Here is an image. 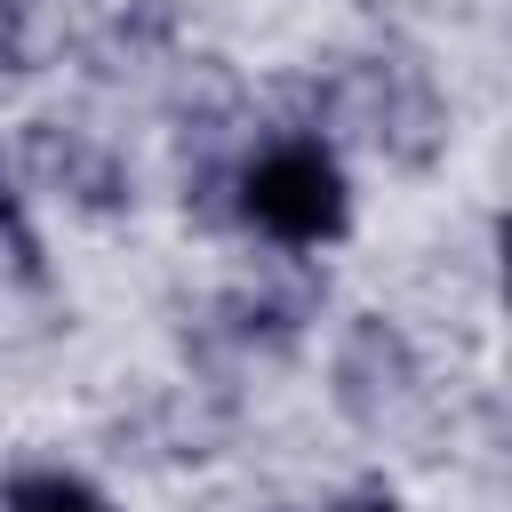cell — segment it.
<instances>
[{"label": "cell", "mask_w": 512, "mask_h": 512, "mask_svg": "<svg viewBox=\"0 0 512 512\" xmlns=\"http://www.w3.org/2000/svg\"><path fill=\"white\" fill-rule=\"evenodd\" d=\"M240 208L256 232H272L280 248H320L344 232V168L320 152V144H272L248 160L240 176Z\"/></svg>", "instance_id": "cell-1"}, {"label": "cell", "mask_w": 512, "mask_h": 512, "mask_svg": "<svg viewBox=\"0 0 512 512\" xmlns=\"http://www.w3.org/2000/svg\"><path fill=\"white\" fill-rule=\"evenodd\" d=\"M8 512H112V504L88 480H72V472H24L8 488Z\"/></svg>", "instance_id": "cell-2"}, {"label": "cell", "mask_w": 512, "mask_h": 512, "mask_svg": "<svg viewBox=\"0 0 512 512\" xmlns=\"http://www.w3.org/2000/svg\"><path fill=\"white\" fill-rule=\"evenodd\" d=\"M344 512H392V504H344Z\"/></svg>", "instance_id": "cell-3"}]
</instances>
